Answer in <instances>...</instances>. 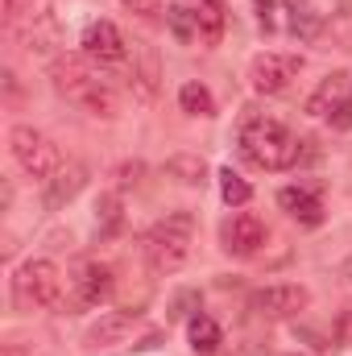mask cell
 Masks as SVG:
<instances>
[{
	"instance_id": "cell-21",
	"label": "cell",
	"mask_w": 352,
	"mask_h": 356,
	"mask_svg": "<svg viewBox=\"0 0 352 356\" xmlns=\"http://www.w3.org/2000/svg\"><path fill=\"white\" fill-rule=\"evenodd\" d=\"M120 220H125V211H120V195H116V191H112V195H99V203H95V236L108 241V236L120 228Z\"/></svg>"
},
{
	"instance_id": "cell-4",
	"label": "cell",
	"mask_w": 352,
	"mask_h": 356,
	"mask_svg": "<svg viewBox=\"0 0 352 356\" xmlns=\"http://www.w3.org/2000/svg\"><path fill=\"white\" fill-rule=\"evenodd\" d=\"M67 294H63V269L54 266L50 257H33L13 273V307L21 315H33V311H46V307H58Z\"/></svg>"
},
{
	"instance_id": "cell-1",
	"label": "cell",
	"mask_w": 352,
	"mask_h": 356,
	"mask_svg": "<svg viewBox=\"0 0 352 356\" xmlns=\"http://www.w3.org/2000/svg\"><path fill=\"white\" fill-rule=\"evenodd\" d=\"M237 145H241V158L257 170H290L298 166V154H303V141L273 116H249L237 133Z\"/></svg>"
},
{
	"instance_id": "cell-10",
	"label": "cell",
	"mask_w": 352,
	"mask_h": 356,
	"mask_svg": "<svg viewBox=\"0 0 352 356\" xmlns=\"http://www.w3.org/2000/svg\"><path fill=\"white\" fill-rule=\"evenodd\" d=\"M220 245H224V253H232V257H253L265 245V224L257 216L241 211V216H232V220L220 228Z\"/></svg>"
},
{
	"instance_id": "cell-24",
	"label": "cell",
	"mask_w": 352,
	"mask_h": 356,
	"mask_svg": "<svg viewBox=\"0 0 352 356\" xmlns=\"http://www.w3.org/2000/svg\"><path fill=\"white\" fill-rule=\"evenodd\" d=\"M199 307H203V294L199 290H178L175 298H170L166 319H191V315H199Z\"/></svg>"
},
{
	"instance_id": "cell-11",
	"label": "cell",
	"mask_w": 352,
	"mask_h": 356,
	"mask_svg": "<svg viewBox=\"0 0 352 356\" xmlns=\"http://www.w3.org/2000/svg\"><path fill=\"white\" fill-rule=\"evenodd\" d=\"M83 186H88V166H83V162H67L54 178H46V186H42V207H46V211H58V207H67Z\"/></svg>"
},
{
	"instance_id": "cell-12",
	"label": "cell",
	"mask_w": 352,
	"mask_h": 356,
	"mask_svg": "<svg viewBox=\"0 0 352 356\" xmlns=\"http://www.w3.org/2000/svg\"><path fill=\"white\" fill-rule=\"evenodd\" d=\"M58 38H63V29H58V17L50 13V4L29 8V21H25V29H21L25 50H29V54H50V50L58 46Z\"/></svg>"
},
{
	"instance_id": "cell-13",
	"label": "cell",
	"mask_w": 352,
	"mask_h": 356,
	"mask_svg": "<svg viewBox=\"0 0 352 356\" xmlns=\"http://www.w3.org/2000/svg\"><path fill=\"white\" fill-rule=\"evenodd\" d=\"M137 319H141V311H108V315H99L88 327L83 344H88V348H112V344H120V340L137 327Z\"/></svg>"
},
{
	"instance_id": "cell-27",
	"label": "cell",
	"mask_w": 352,
	"mask_h": 356,
	"mask_svg": "<svg viewBox=\"0 0 352 356\" xmlns=\"http://www.w3.org/2000/svg\"><path fill=\"white\" fill-rule=\"evenodd\" d=\"M328 120H332V129L349 133V129H352V95L344 99V104H340V108H336V112H332V116H328Z\"/></svg>"
},
{
	"instance_id": "cell-31",
	"label": "cell",
	"mask_w": 352,
	"mask_h": 356,
	"mask_svg": "<svg viewBox=\"0 0 352 356\" xmlns=\"http://www.w3.org/2000/svg\"><path fill=\"white\" fill-rule=\"evenodd\" d=\"M290 356H303V353H290Z\"/></svg>"
},
{
	"instance_id": "cell-25",
	"label": "cell",
	"mask_w": 352,
	"mask_h": 356,
	"mask_svg": "<svg viewBox=\"0 0 352 356\" xmlns=\"http://www.w3.org/2000/svg\"><path fill=\"white\" fill-rule=\"evenodd\" d=\"M141 170H145L141 162H125V166L116 170V186H120V191H125V186H137V178H141Z\"/></svg>"
},
{
	"instance_id": "cell-18",
	"label": "cell",
	"mask_w": 352,
	"mask_h": 356,
	"mask_svg": "<svg viewBox=\"0 0 352 356\" xmlns=\"http://www.w3.org/2000/svg\"><path fill=\"white\" fill-rule=\"evenodd\" d=\"M137 58H141V63H133L129 88H133L137 99H145V104H150V99L158 95V54H154L150 46H141V50H137Z\"/></svg>"
},
{
	"instance_id": "cell-3",
	"label": "cell",
	"mask_w": 352,
	"mask_h": 356,
	"mask_svg": "<svg viewBox=\"0 0 352 356\" xmlns=\"http://www.w3.org/2000/svg\"><path fill=\"white\" fill-rule=\"evenodd\" d=\"M191 236H195V216L170 211L141 236V257L154 273H178L191 257Z\"/></svg>"
},
{
	"instance_id": "cell-17",
	"label": "cell",
	"mask_w": 352,
	"mask_h": 356,
	"mask_svg": "<svg viewBox=\"0 0 352 356\" xmlns=\"http://www.w3.org/2000/svg\"><path fill=\"white\" fill-rule=\"evenodd\" d=\"M186 336H191V348L199 356H216L220 353V344H224V332H220V323L211 319V315H191L186 319Z\"/></svg>"
},
{
	"instance_id": "cell-6",
	"label": "cell",
	"mask_w": 352,
	"mask_h": 356,
	"mask_svg": "<svg viewBox=\"0 0 352 356\" xmlns=\"http://www.w3.org/2000/svg\"><path fill=\"white\" fill-rule=\"evenodd\" d=\"M303 71V54H282V50H265L249 63V88L257 95H282L298 79Z\"/></svg>"
},
{
	"instance_id": "cell-9",
	"label": "cell",
	"mask_w": 352,
	"mask_h": 356,
	"mask_svg": "<svg viewBox=\"0 0 352 356\" xmlns=\"http://www.w3.org/2000/svg\"><path fill=\"white\" fill-rule=\"evenodd\" d=\"M79 46H83V58L99 63V67H116V63L129 58V42L112 21H91L83 29V38H79Z\"/></svg>"
},
{
	"instance_id": "cell-29",
	"label": "cell",
	"mask_w": 352,
	"mask_h": 356,
	"mask_svg": "<svg viewBox=\"0 0 352 356\" xmlns=\"http://www.w3.org/2000/svg\"><path fill=\"white\" fill-rule=\"evenodd\" d=\"M129 13H137V17H154L158 8H162V0H120Z\"/></svg>"
},
{
	"instance_id": "cell-22",
	"label": "cell",
	"mask_w": 352,
	"mask_h": 356,
	"mask_svg": "<svg viewBox=\"0 0 352 356\" xmlns=\"http://www.w3.org/2000/svg\"><path fill=\"white\" fill-rule=\"evenodd\" d=\"M220 199H224L228 207H245V203L253 199V186L237 175L232 166H224V170H220Z\"/></svg>"
},
{
	"instance_id": "cell-20",
	"label": "cell",
	"mask_w": 352,
	"mask_h": 356,
	"mask_svg": "<svg viewBox=\"0 0 352 356\" xmlns=\"http://www.w3.org/2000/svg\"><path fill=\"white\" fill-rule=\"evenodd\" d=\"M166 175L186 182V186H199L207 178V162L199 154H175V158H166Z\"/></svg>"
},
{
	"instance_id": "cell-28",
	"label": "cell",
	"mask_w": 352,
	"mask_h": 356,
	"mask_svg": "<svg viewBox=\"0 0 352 356\" xmlns=\"http://www.w3.org/2000/svg\"><path fill=\"white\" fill-rule=\"evenodd\" d=\"M332 332H336V340H340L344 348H352V311H340V315H336V327H332Z\"/></svg>"
},
{
	"instance_id": "cell-8",
	"label": "cell",
	"mask_w": 352,
	"mask_h": 356,
	"mask_svg": "<svg viewBox=\"0 0 352 356\" xmlns=\"http://www.w3.org/2000/svg\"><path fill=\"white\" fill-rule=\"evenodd\" d=\"M108 290H112V269L99 266V261H83V266L75 269V277H71V290H67L63 307L91 311V307H99L108 298Z\"/></svg>"
},
{
	"instance_id": "cell-19",
	"label": "cell",
	"mask_w": 352,
	"mask_h": 356,
	"mask_svg": "<svg viewBox=\"0 0 352 356\" xmlns=\"http://www.w3.org/2000/svg\"><path fill=\"white\" fill-rule=\"evenodd\" d=\"M178 108L186 116H216V95L203 83H182L178 88Z\"/></svg>"
},
{
	"instance_id": "cell-5",
	"label": "cell",
	"mask_w": 352,
	"mask_h": 356,
	"mask_svg": "<svg viewBox=\"0 0 352 356\" xmlns=\"http://www.w3.org/2000/svg\"><path fill=\"white\" fill-rule=\"evenodd\" d=\"M8 149H13L17 166L29 178H42L46 182V178H54L63 170V149L46 133H38L33 124H13L8 129Z\"/></svg>"
},
{
	"instance_id": "cell-26",
	"label": "cell",
	"mask_w": 352,
	"mask_h": 356,
	"mask_svg": "<svg viewBox=\"0 0 352 356\" xmlns=\"http://www.w3.org/2000/svg\"><path fill=\"white\" fill-rule=\"evenodd\" d=\"M273 8H278V0H257V21H262L265 33H273V29H278V17H273Z\"/></svg>"
},
{
	"instance_id": "cell-30",
	"label": "cell",
	"mask_w": 352,
	"mask_h": 356,
	"mask_svg": "<svg viewBox=\"0 0 352 356\" xmlns=\"http://www.w3.org/2000/svg\"><path fill=\"white\" fill-rule=\"evenodd\" d=\"M0 356H29V353H25V348H17V344H8V348H4Z\"/></svg>"
},
{
	"instance_id": "cell-14",
	"label": "cell",
	"mask_w": 352,
	"mask_h": 356,
	"mask_svg": "<svg viewBox=\"0 0 352 356\" xmlns=\"http://www.w3.org/2000/svg\"><path fill=\"white\" fill-rule=\"evenodd\" d=\"M352 95V79H349V71H332L319 88L307 95V104H303V112L307 116H332L344 99Z\"/></svg>"
},
{
	"instance_id": "cell-16",
	"label": "cell",
	"mask_w": 352,
	"mask_h": 356,
	"mask_svg": "<svg viewBox=\"0 0 352 356\" xmlns=\"http://www.w3.org/2000/svg\"><path fill=\"white\" fill-rule=\"evenodd\" d=\"M195 21H199V42L203 46H220L224 42V25H228V13H224V0H195Z\"/></svg>"
},
{
	"instance_id": "cell-2",
	"label": "cell",
	"mask_w": 352,
	"mask_h": 356,
	"mask_svg": "<svg viewBox=\"0 0 352 356\" xmlns=\"http://www.w3.org/2000/svg\"><path fill=\"white\" fill-rule=\"evenodd\" d=\"M50 88L63 99L79 104L88 116H99V120H112L120 112L116 91L99 79V71H91L88 58H54L50 63Z\"/></svg>"
},
{
	"instance_id": "cell-15",
	"label": "cell",
	"mask_w": 352,
	"mask_h": 356,
	"mask_svg": "<svg viewBox=\"0 0 352 356\" xmlns=\"http://www.w3.org/2000/svg\"><path fill=\"white\" fill-rule=\"evenodd\" d=\"M278 207L290 216V220H298V224H323V203H319V195L315 191H307V186H282L278 191Z\"/></svg>"
},
{
	"instance_id": "cell-23",
	"label": "cell",
	"mask_w": 352,
	"mask_h": 356,
	"mask_svg": "<svg viewBox=\"0 0 352 356\" xmlns=\"http://www.w3.org/2000/svg\"><path fill=\"white\" fill-rule=\"evenodd\" d=\"M166 25H170L175 42H195V38H199V21H195V8H186V4H175V8L166 13Z\"/></svg>"
},
{
	"instance_id": "cell-7",
	"label": "cell",
	"mask_w": 352,
	"mask_h": 356,
	"mask_svg": "<svg viewBox=\"0 0 352 356\" xmlns=\"http://www.w3.org/2000/svg\"><path fill=\"white\" fill-rule=\"evenodd\" d=\"M311 307V290L298 282H278V286H262L249 298V311L257 319H298Z\"/></svg>"
}]
</instances>
